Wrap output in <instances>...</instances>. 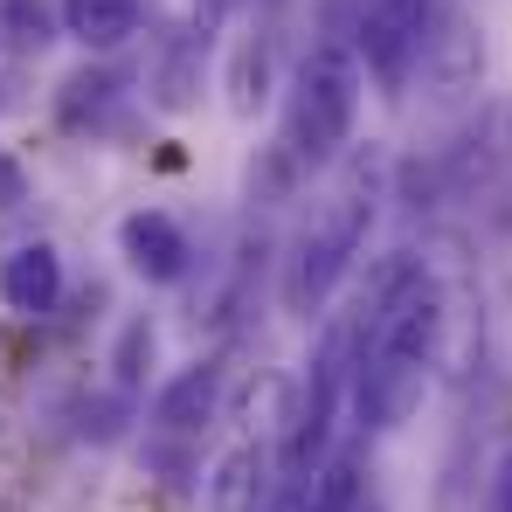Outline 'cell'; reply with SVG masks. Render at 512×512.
I'll use <instances>...</instances> for the list:
<instances>
[{
	"label": "cell",
	"mask_w": 512,
	"mask_h": 512,
	"mask_svg": "<svg viewBox=\"0 0 512 512\" xmlns=\"http://www.w3.org/2000/svg\"><path fill=\"white\" fill-rule=\"evenodd\" d=\"M374 208H381V160L374 153H353V160L333 167L326 194L312 201V222L284 250V277H277L284 312L319 319L333 305V291L353 277V256H360L367 229H374Z\"/></svg>",
	"instance_id": "6da1fadb"
},
{
	"label": "cell",
	"mask_w": 512,
	"mask_h": 512,
	"mask_svg": "<svg viewBox=\"0 0 512 512\" xmlns=\"http://www.w3.org/2000/svg\"><path fill=\"white\" fill-rule=\"evenodd\" d=\"M353 118H360V56L353 42H312L291 70L284 90V153L298 173H333L353 146Z\"/></svg>",
	"instance_id": "7a4b0ae2"
},
{
	"label": "cell",
	"mask_w": 512,
	"mask_h": 512,
	"mask_svg": "<svg viewBox=\"0 0 512 512\" xmlns=\"http://www.w3.org/2000/svg\"><path fill=\"white\" fill-rule=\"evenodd\" d=\"M443 0H360L353 14V56L360 70H374L388 90H402L416 77V56H423V35L436 21Z\"/></svg>",
	"instance_id": "3957f363"
},
{
	"label": "cell",
	"mask_w": 512,
	"mask_h": 512,
	"mask_svg": "<svg viewBox=\"0 0 512 512\" xmlns=\"http://www.w3.org/2000/svg\"><path fill=\"white\" fill-rule=\"evenodd\" d=\"M416 77L429 84V97H471L478 77H485V35H478V21L464 14V7H436V21H429L423 35V56H416Z\"/></svg>",
	"instance_id": "277c9868"
},
{
	"label": "cell",
	"mask_w": 512,
	"mask_h": 512,
	"mask_svg": "<svg viewBox=\"0 0 512 512\" xmlns=\"http://www.w3.org/2000/svg\"><path fill=\"white\" fill-rule=\"evenodd\" d=\"M208 49H215V35L208 28H194V21H173L160 28V42H153V56H146V97L180 118V111H194L201 104V84H208Z\"/></svg>",
	"instance_id": "5b68a950"
},
{
	"label": "cell",
	"mask_w": 512,
	"mask_h": 512,
	"mask_svg": "<svg viewBox=\"0 0 512 512\" xmlns=\"http://www.w3.org/2000/svg\"><path fill=\"white\" fill-rule=\"evenodd\" d=\"M118 256H125V270L146 277V284H180V277L194 270V243H187V229L173 222L167 208H132V215L118 222Z\"/></svg>",
	"instance_id": "8992f818"
},
{
	"label": "cell",
	"mask_w": 512,
	"mask_h": 512,
	"mask_svg": "<svg viewBox=\"0 0 512 512\" xmlns=\"http://www.w3.org/2000/svg\"><path fill=\"white\" fill-rule=\"evenodd\" d=\"M270 471H277V457L243 436V443H229L215 464H208V478H201V499L208 512H263L270 506Z\"/></svg>",
	"instance_id": "52a82bcc"
},
{
	"label": "cell",
	"mask_w": 512,
	"mask_h": 512,
	"mask_svg": "<svg viewBox=\"0 0 512 512\" xmlns=\"http://www.w3.org/2000/svg\"><path fill=\"white\" fill-rule=\"evenodd\" d=\"M0 305L14 319H49L63 305V256L56 243H21L0 256Z\"/></svg>",
	"instance_id": "ba28073f"
},
{
	"label": "cell",
	"mask_w": 512,
	"mask_h": 512,
	"mask_svg": "<svg viewBox=\"0 0 512 512\" xmlns=\"http://www.w3.org/2000/svg\"><path fill=\"white\" fill-rule=\"evenodd\" d=\"M215 409H222V360H194V367H180L160 388L153 429L160 436H201V429L215 423Z\"/></svg>",
	"instance_id": "9c48e42d"
},
{
	"label": "cell",
	"mask_w": 512,
	"mask_h": 512,
	"mask_svg": "<svg viewBox=\"0 0 512 512\" xmlns=\"http://www.w3.org/2000/svg\"><path fill=\"white\" fill-rule=\"evenodd\" d=\"M298 512H353L367 499V464H360V443H333L305 478H291Z\"/></svg>",
	"instance_id": "30bf717a"
},
{
	"label": "cell",
	"mask_w": 512,
	"mask_h": 512,
	"mask_svg": "<svg viewBox=\"0 0 512 512\" xmlns=\"http://www.w3.org/2000/svg\"><path fill=\"white\" fill-rule=\"evenodd\" d=\"M56 14H63L70 42H84L90 56H111V49H125L139 35L146 0H56Z\"/></svg>",
	"instance_id": "8fae6325"
},
{
	"label": "cell",
	"mask_w": 512,
	"mask_h": 512,
	"mask_svg": "<svg viewBox=\"0 0 512 512\" xmlns=\"http://www.w3.org/2000/svg\"><path fill=\"white\" fill-rule=\"evenodd\" d=\"M118 104H125V77L111 63H84V70H70L63 90H56V118L70 132H104L118 118Z\"/></svg>",
	"instance_id": "7c38bea8"
},
{
	"label": "cell",
	"mask_w": 512,
	"mask_h": 512,
	"mask_svg": "<svg viewBox=\"0 0 512 512\" xmlns=\"http://www.w3.org/2000/svg\"><path fill=\"white\" fill-rule=\"evenodd\" d=\"M270 56H277V28L256 21L236 49V63H229V111L236 118H256V104L270 97Z\"/></svg>",
	"instance_id": "4fadbf2b"
},
{
	"label": "cell",
	"mask_w": 512,
	"mask_h": 512,
	"mask_svg": "<svg viewBox=\"0 0 512 512\" xmlns=\"http://www.w3.org/2000/svg\"><path fill=\"white\" fill-rule=\"evenodd\" d=\"M56 35H63V14H56L49 0H0V49L42 56Z\"/></svg>",
	"instance_id": "5bb4252c"
},
{
	"label": "cell",
	"mask_w": 512,
	"mask_h": 512,
	"mask_svg": "<svg viewBox=\"0 0 512 512\" xmlns=\"http://www.w3.org/2000/svg\"><path fill=\"white\" fill-rule=\"evenodd\" d=\"M111 381H118L125 395H139V388L153 381V326H146V319H132V326L118 333V346H111Z\"/></svg>",
	"instance_id": "9a60e30c"
},
{
	"label": "cell",
	"mask_w": 512,
	"mask_h": 512,
	"mask_svg": "<svg viewBox=\"0 0 512 512\" xmlns=\"http://www.w3.org/2000/svg\"><path fill=\"white\" fill-rule=\"evenodd\" d=\"M125 416H132V395H125V388H111V395H84V402H77V436L111 443V436L125 429Z\"/></svg>",
	"instance_id": "2e32d148"
},
{
	"label": "cell",
	"mask_w": 512,
	"mask_h": 512,
	"mask_svg": "<svg viewBox=\"0 0 512 512\" xmlns=\"http://www.w3.org/2000/svg\"><path fill=\"white\" fill-rule=\"evenodd\" d=\"M21 201H28V167L14 153H0V215H14Z\"/></svg>",
	"instance_id": "e0dca14e"
},
{
	"label": "cell",
	"mask_w": 512,
	"mask_h": 512,
	"mask_svg": "<svg viewBox=\"0 0 512 512\" xmlns=\"http://www.w3.org/2000/svg\"><path fill=\"white\" fill-rule=\"evenodd\" d=\"M236 7H243V0H194V7H187V21H194V28H208V35H215V28H222V21H229V14H236Z\"/></svg>",
	"instance_id": "ac0fdd59"
},
{
	"label": "cell",
	"mask_w": 512,
	"mask_h": 512,
	"mask_svg": "<svg viewBox=\"0 0 512 512\" xmlns=\"http://www.w3.org/2000/svg\"><path fill=\"white\" fill-rule=\"evenodd\" d=\"M492 512H512V457L499 464V478H492Z\"/></svg>",
	"instance_id": "d6986e66"
},
{
	"label": "cell",
	"mask_w": 512,
	"mask_h": 512,
	"mask_svg": "<svg viewBox=\"0 0 512 512\" xmlns=\"http://www.w3.org/2000/svg\"><path fill=\"white\" fill-rule=\"evenodd\" d=\"M14 104H21V84H14V77H7V70H0V118H7V111H14Z\"/></svg>",
	"instance_id": "ffe728a7"
},
{
	"label": "cell",
	"mask_w": 512,
	"mask_h": 512,
	"mask_svg": "<svg viewBox=\"0 0 512 512\" xmlns=\"http://www.w3.org/2000/svg\"><path fill=\"white\" fill-rule=\"evenodd\" d=\"M263 512H298V492H291V478H284V492H270V506Z\"/></svg>",
	"instance_id": "44dd1931"
},
{
	"label": "cell",
	"mask_w": 512,
	"mask_h": 512,
	"mask_svg": "<svg viewBox=\"0 0 512 512\" xmlns=\"http://www.w3.org/2000/svg\"><path fill=\"white\" fill-rule=\"evenodd\" d=\"M353 512H388V506H381V499H360V506H353Z\"/></svg>",
	"instance_id": "7402d4cb"
}]
</instances>
